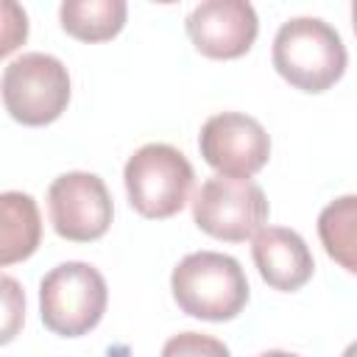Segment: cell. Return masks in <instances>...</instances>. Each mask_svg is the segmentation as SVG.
Masks as SVG:
<instances>
[{"label":"cell","instance_id":"1","mask_svg":"<svg viewBox=\"0 0 357 357\" xmlns=\"http://www.w3.org/2000/svg\"><path fill=\"white\" fill-rule=\"evenodd\" d=\"M273 67L296 89L318 95L346 73V45L340 33L318 17H293L273 36Z\"/></svg>","mask_w":357,"mask_h":357},{"label":"cell","instance_id":"2","mask_svg":"<svg viewBox=\"0 0 357 357\" xmlns=\"http://www.w3.org/2000/svg\"><path fill=\"white\" fill-rule=\"evenodd\" d=\"M170 290L178 310L201 321H231L248 304V279L240 262L218 251L187 254L170 273Z\"/></svg>","mask_w":357,"mask_h":357},{"label":"cell","instance_id":"3","mask_svg":"<svg viewBox=\"0 0 357 357\" xmlns=\"http://www.w3.org/2000/svg\"><path fill=\"white\" fill-rule=\"evenodd\" d=\"M128 204L148 220H165L184 209L195 181L187 156L167 142L137 148L123 170Z\"/></svg>","mask_w":357,"mask_h":357},{"label":"cell","instance_id":"4","mask_svg":"<svg viewBox=\"0 0 357 357\" xmlns=\"http://www.w3.org/2000/svg\"><path fill=\"white\" fill-rule=\"evenodd\" d=\"M109 304V287L89 262H61L45 273L39 284L42 324L61 337L92 332Z\"/></svg>","mask_w":357,"mask_h":357},{"label":"cell","instance_id":"5","mask_svg":"<svg viewBox=\"0 0 357 357\" xmlns=\"http://www.w3.org/2000/svg\"><path fill=\"white\" fill-rule=\"evenodd\" d=\"M0 95L17 123L50 126L70 103V73L50 53H22L6 67Z\"/></svg>","mask_w":357,"mask_h":357},{"label":"cell","instance_id":"6","mask_svg":"<svg viewBox=\"0 0 357 357\" xmlns=\"http://www.w3.org/2000/svg\"><path fill=\"white\" fill-rule=\"evenodd\" d=\"M268 198L251 178L212 176L192 198L195 226L226 243H245L268 223Z\"/></svg>","mask_w":357,"mask_h":357},{"label":"cell","instance_id":"7","mask_svg":"<svg viewBox=\"0 0 357 357\" xmlns=\"http://www.w3.org/2000/svg\"><path fill=\"white\" fill-rule=\"evenodd\" d=\"M47 212L59 237L70 243H92L112 226V195L100 176L73 170L53 178L47 190Z\"/></svg>","mask_w":357,"mask_h":357},{"label":"cell","instance_id":"8","mask_svg":"<svg viewBox=\"0 0 357 357\" xmlns=\"http://www.w3.org/2000/svg\"><path fill=\"white\" fill-rule=\"evenodd\" d=\"M204 162L229 178H251L271 159V137L259 120L243 112L212 114L198 134Z\"/></svg>","mask_w":357,"mask_h":357},{"label":"cell","instance_id":"9","mask_svg":"<svg viewBox=\"0 0 357 357\" xmlns=\"http://www.w3.org/2000/svg\"><path fill=\"white\" fill-rule=\"evenodd\" d=\"M187 36L206 59H240L251 50L259 20L245 0H206L187 14Z\"/></svg>","mask_w":357,"mask_h":357},{"label":"cell","instance_id":"10","mask_svg":"<svg viewBox=\"0 0 357 357\" xmlns=\"http://www.w3.org/2000/svg\"><path fill=\"white\" fill-rule=\"evenodd\" d=\"M251 257L259 276L273 290H282V293L301 290L315 271V262L304 237L284 226H262L254 234Z\"/></svg>","mask_w":357,"mask_h":357},{"label":"cell","instance_id":"11","mask_svg":"<svg viewBox=\"0 0 357 357\" xmlns=\"http://www.w3.org/2000/svg\"><path fill=\"white\" fill-rule=\"evenodd\" d=\"M42 243V215L28 192H0V268L33 257Z\"/></svg>","mask_w":357,"mask_h":357},{"label":"cell","instance_id":"12","mask_svg":"<svg viewBox=\"0 0 357 357\" xmlns=\"http://www.w3.org/2000/svg\"><path fill=\"white\" fill-rule=\"evenodd\" d=\"M126 0H64L59 6L61 28L78 42L114 39L126 25Z\"/></svg>","mask_w":357,"mask_h":357},{"label":"cell","instance_id":"13","mask_svg":"<svg viewBox=\"0 0 357 357\" xmlns=\"http://www.w3.org/2000/svg\"><path fill=\"white\" fill-rule=\"evenodd\" d=\"M318 237L326 248V254L340 262L349 273L357 271V198L343 195L324 206L318 215Z\"/></svg>","mask_w":357,"mask_h":357},{"label":"cell","instance_id":"14","mask_svg":"<svg viewBox=\"0 0 357 357\" xmlns=\"http://www.w3.org/2000/svg\"><path fill=\"white\" fill-rule=\"evenodd\" d=\"M25 324V290L22 284L0 273V346L11 343Z\"/></svg>","mask_w":357,"mask_h":357},{"label":"cell","instance_id":"15","mask_svg":"<svg viewBox=\"0 0 357 357\" xmlns=\"http://www.w3.org/2000/svg\"><path fill=\"white\" fill-rule=\"evenodd\" d=\"M159 357H231L226 343L204 335V332H178L173 335L165 346Z\"/></svg>","mask_w":357,"mask_h":357},{"label":"cell","instance_id":"16","mask_svg":"<svg viewBox=\"0 0 357 357\" xmlns=\"http://www.w3.org/2000/svg\"><path fill=\"white\" fill-rule=\"evenodd\" d=\"M28 39V14L14 0H0V59L11 56Z\"/></svg>","mask_w":357,"mask_h":357},{"label":"cell","instance_id":"17","mask_svg":"<svg viewBox=\"0 0 357 357\" xmlns=\"http://www.w3.org/2000/svg\"><path fill=\"white\" fill-rule=\"evenodd\" d=\"M259 357H298V354H293V351H279V349H273V351H262Z\"/></svg>","mask_w":357,"mask_h":357}]
</instances>
